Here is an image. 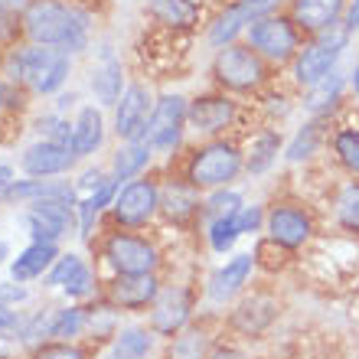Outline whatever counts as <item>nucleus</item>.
Here are the masks:
<instances>
[{
    "label": "nucleus",
    "instance_id": "obj_1",
    "mask_svg": "<svg viewBox=\"0 0 359 359\" xmlns=\"http://www.w3.org/2000/svg\"><path fill=\"white\" fill-rule=\"evenodd\" d=\"M23 33L33 46L79 53L88 43V17L62 0H29L23 10Z\"/></svg>",
    "mask_w": 359,
    "mask_h": 359
},
{
    "label": "nucleus",
    "instance_id": "obj_2",
    "mask_svg": "<svg viewBox=\"0 0 359 359\" xmlns=\"http://www.w3.org/2000/svg\"><path fill=\"white\" fill-rule=\"evenodd\" d=\"M72 72V53L53 46H27L13 49L7 59V82H27L33 92L53 95L66 86Z\"/></svg>",
    "mask_w": 359,
    "mask_h": 359
},
{
    "label": "nucleus",
    "instance_id": "obj_3",
    "mask_svg": "<svg viewBox=\"0 0 359 359\" xmlns=\"http://www.w3.org/2000/svg\"><path fill=\"white\" fill-rule=\"evenodd\" d=\"M346 46H350V33L343 29V23L320 33V36H313L311 43H304L301 53L291 62L294 82L301 88H311L317 82H323L327 76H333L337 66H340L343 53H346Z\"/></svg>",
    "mask_w": 359,
    "mask_h": 359
},
{
    "label": "nucleus",
    "instance_id": "obj_4",
    "mask_svg": "<svg viewBox=\"0 0 359 359\" xmlns=\"http://www.w3.org/2000/svg\"><path fill=\"white\" fill-rule=\"evenodd\" d=\"M245 170V154L232 141H209L189 157L187 180L196 189H222Z\"/></svg>",
    "mask_w": 359,
    "mask_h": 359
},
{
    "label": "nucleus",
    "instance_id": "obj_5",
    "mask_svg": "<svg viewBox=\"0 0 359 359\" xmlns=\"http://www.w3.org/2000/svg\"><path fill=\"white\" fill-rule=\"evenodd\" d=\"M245 39L258 56L265 62H274V66L294 62V56L301 53V29L291 17H281V13L252 20L245 29Z\"/></svg>",
    "mask_w": 359,
    "mask_h": 359
},
{
    "label": "nucleus",
    "instance_id": "obj_6",
    "mask_svg": "<svg viewBox=\"0 0 359 359\" xmlns=\"http://www.w3.org/2000/svg\"><path fill=\"white\" fill-rule=\"evenodd\" d=\"M212 79L226 92H255L265 86V59L248 43H229L212 59Z\"/></svg>",
    "mask_w": 359,
    "mask_h": 359
},
{
    "label": "nucleus",
    "instance_id": "obj_7",
    "mask_svg": "<svg viewBox=\"0 0 359 359\" xmlns=\"http://www.w3.org/2000/svg\"><path fill=\"white\" fill-rule=\"evenodd\" d=\"M187 111L189 102L183 95H161L154 102V114L147 121L144 141L151 144L154 151H177L180 141H183V131H187Z\"/></svg>",
    "mask_w": 359,
    "mask_h": 359
},
{
    "label": "nucleus",
    "instance_id": "obj_8",
    "mask_svg": "<svg viewBox=\"0 0 359 359\" xmlns=\"http://www.w3.org/2000/svg\"><path fill=\"white\" fill-rule=\"evenodd\" d=\"M157 209H161V187L154 180H128L124 187H118V196L111 203L114 219L131 229L147 226Z\"/></svg>",
    "mask_w": 359,
    "mask_h": 359
},
{
    "label": "nucleus",
    "instance_id": "obj_9",
    "mask_svg": "<svg viewBox=\"0 0 359 359\" xmlns=\"http://www.w3.org/2000/svg\"><path fill=\"white\" fill-rule=\"evenodd\" d=\"M104 258L108 265L118 274H154L161 265V255L157 248L141 236H131V232H118L104 242Z\"/></svg>",
    "mask_w": 359,
    "mask_h": 359
},
{
    "label": "nucleus",
    "instance_id": "obj_10",
    "mask_svg": "<svg viewBox=\"0 0 359 359\" xmlns=\"http://www.w3.org/2000/svg\"><path fill=\"white\" fill-rule=\"evenodd\" d=\"M72 199H39L23 212V226H27L33 242H59L66 236L76 216H72Z\"/></svg>",
    "mask_w": 359,
    "mask_h": 359
},
{
    "label": "nucleus",
    "instance_id": "obj_11",
    "mask_svg": "<svg viewBox=\"0 0 359 359\" xmlns=\"http://www.w3.org/2000/svg\"><path fill=\"white\" fill-rule=\"evenodd\" d=\"M154 114V98L144 86H128L114 108V134L121 141H144L147 121Z\"/></svg>",
    "mask_w": 359,
    "mask_h": 359
},
{
    "label": "nucleus",
    "instance_id": "obj_12",
    "mask_svg": "<svg viewBox=\"0 0 359 359\" xmlns=\"http://www.w3.org/2000/svg\"><path fill=\"white\" fill-rule=\"evenodd\" d=\"M238 118V104L229 95H199L189 102L187 111V128H193L196 134L216 137L226 128H232Z\"/></svg>",
    "mask_w": 359,
    "mask_h": 359
},
{
    "label": "nucleus",
    "instance_id": "obj_13",
    "mask_svg": "<svg viewBox=\"0 0 359 359\" xmlns=\"http://www.w3.org/2000/svg\"><path fill=\"white\" fill-rule=\"evenodd\" d=\"M189 317H193V291L189 287H167L157 294V301L151 307V330L173 340L180 330L189 327Z\"/></svg>",
    "mask_w": 359,
    "mask_h": 359
},
{
    "label": "nucleus",
    "instance_id": "obj_14",
    "mask_svg": "<svg viewBox=\"0 0 359 359\" xmlns=\"http://www.w3.org/2000/svg\"><path fill=\"white\" fill-rule=\"evenodd\" d=\"M265 232L274 245L301 248V245H307L313 236V219H311V212H304L301 206H287V203H284V206L268 209Z\"/></svg>",
    "mask_w": 359,
    "mask_h": 359
},
{
    "label": "nucleus",
    "instance_id": "obj_15",
    "mask_svg": "<svg viewBox=\"0 0 359 359\" xmlns=\"http://www.w3.org/2000/svg\"><path fill=\"white\" fill-rule=\"evenodd\" d=\"M161 291L163 287L157 274H118L108 284V301L118 311H144V307H154Z\"/></svg>",
    "mask_w": 359,
    "mask_h": 359
},
{
    "label": "nucleus",
    "instance_id": "obj_16",
    "mask_svg": "<svg viewBox=\"0 0 359 359\" xmlns=\"http://www.w3.org/2000/svg\"><path fill=\"white\" fill-rule=\"evenodd\" d=\"M72 161H76V154H72V147H66V144L36 141V144H29L27 151H23L20 167H23L33 180H46V177L69 173L72 170Z\"/></svg>",
    "mask_w": 359,
    "mask_h": 359
},
{
    "label": "nucleus",
    "instance_id": "obj_17",
    "mask_svg": "<svg viewBox=\"0 0 359 359\" xmlns=\"http://www.w3.org/2000/svg\"><path fill=\"white\" fill-rule=\"evenodd\" d=\"M252 268H255V255L252 252H242V255L229 258L219 271H212V278L206 284V297L212 304H219V307L229 304L232 297H238L242 287L248 284V278H252Z\"/></svg>",
    "mask_w": 359,
    "mask_h": 359
},
{
    "label": "nucleus",
    "instance_id": "obj_18",
    "mask_svg": "<svg viewBox=\"0 0 359 359\" xmlns=\"http://www.w3.org/2000/svg\"><path fill=\"white\" fill-rule=\"evenodd\" d=\"M343 10H346V0H291V20L301 33H311V36L340 27Z\"/></svg>",
    "mask_w": 359,
    "mask_h": 359
},
{
    "label": "nucleus",
    "instance_id": "obj_19",
    "mask_svg": "<svg viewBox=\"0 0 359 359\" xmlns=\"http://www.w3.org/2000/svg\"><path fill=\"white\" fill-rule=\"evenodd\" d=\"M121 82H124V72H121V62H118V56H114L111 46H102V53H98V59H95L92 66V92L95 98L102 104H118V98H121Z\"/></svg>",
    "mask_w": 359,
    "mask_h": 359
},
{
    "label": "nucleus",
    "instance_id": "obj_20",
    "mask_svg": "<svg viewBox=\"0 0 359 359\" xmlns=\"http://www.w3.org/2000/svg\"><path fill=\"white\" fill-rule=\"evenodd\" d=\"M56 258H59L56 242H29V245L10 262V274H13L17 284L33 281V278H43L49 268L56 265Z\"/></svg>",
    "mask_w": 359,
    "mask_h": 359
},
{
    "label": "nucleus",
    "instance_id": "obj_21",
    "mask_svg": "<svg viewBox=\"0 0 359 359\" xmlns=\"http://www.w3.org/2000/svg\"><path fill=\"white\" fill-rule=\"evenodd\" d=\"M274 317H278V301L268 297V294H252V297H245V301L232 311L236 330L248 333V337H255V333H262L265 327H271Z\"/></svg>",
    "mask_w": 359,
    "mask_h": 359
},
{
    "label": "nucleus",
    "instance_id": "obj_22",
    "mask_svg": "<svg viewBox=\"0 0 359 359\" xmlns=\"http://www.w3.org/2000/svg\"><path fill=\"white\" fill-rule=\"evenodd\" d=\"M161 209L173 222H187V219H193L196 212H203L199 189L193 187L189 180H183V183H167V187L161 189Z\"/></svg>",
    "mask_w": 359,
    "mask_h": 359
},
{
    "label": "nucleus",
    "instance_id": "obj_23",
    "mask_svg": "<svg viewBox=\"0 0 359 359\" xmlns=\"http://www.w3.org/2000/svg\"><path fill=\"white\" fill-rule=\"evenodd\" d=\"M104 141V121H102V111L95 108V104H86L82 111H79L76 124H72V154L76 157H88L102 147Z\"/></svg>",
    "mask_w": 359,
    "mask_h": 359
},
{
    "label": "nucleus",
    "instance_id": "obj_24",
    "mask_svg": "<svg viewBox=\"0 0 359 359\" xmlns=\"http://www.w3.org/2000/svg\"><path fill=\"white\" fill-rule=\"evenodd\" d=\"M343 88H346V79H343L340 72L327 76L323 82L307 88V95H304V111L311 114L313 121L327 118L330 111H337V104H340V98H343Z\"/></svg>",
    "mask_w": 359,
    "mask_h": 359
},
{
    "label": "nucleus",
    "instance_id": "obj_25",
    "mask_svg": "<svg viewBox=\"0 0 359 359\" xmlns=\"http://www.w3.org/2000/svg\"><path fill=\"white\" fill-rule=\"evenodd\" d=\"M281 147H284V141H281V134L278 131H271V128L258 131L255 137H252V144H248V151H245V173H252V177L268 173L274 163H278Z\"/></svg>",
    "mask_w": 359,
    "mask_h": 359
},
{
    "label": "nucleus",
    "instance_id": "obj_26",
    "mask_svg": "<svg viewBox=\"0 0 359 359\" xmlns=\"http://www.w3.org/2000/svg\"><path fill=\"white\" fill-rule=\"evenodd\" d=\"M248 23H252V17H248V10L242 7V4H229L222 13H219L212 23H209V43L216 49H222V46H229V43H236L238 39V33H245L248 29Z\"/></svg>",
    "mask_w": 359,
    "mask_h": 359
},
{
    "label": "nucleus",
    "instance_id": "obj_27",
    "mask_svg": "<svg viewBox=\"0 0 359 359\" xmlns=\"http://www.w3.org/2000/svg\"><path fill=\"white\" fill-rule=\"evenodd\" d=\"M39 203V199H72L76 203V189L69 183H56V180H17L10 187L7 203Z\"/></svg>",
    "mask_w": 359,
    "mask_h": 359
},
{
    "label": "nucleus",
    "instance_id": "obj_28",
    "mask_svg": "<svg viewBox=\"0 0 359 359\" xmlns=\"http://www.w3.org/2000/svg\"><path fill=\"white\" fill-rule=\"evenodd\" d=\"M114 196H118V180H108L104 187H98L95 193H88L82 203H76V209H79V236H82V238L92 236L95 219L102 216L104 206H111Z\"/></svg>",
    "mask_w": 359,
    "mask_h": 359
},
{
    "label": "nucleus",
    "instance_id": "obj_29",
    "mask_svg": "<svg viewBox=\"0 0 359 359\" xmlns=\"http://www.w3.org/2000/svg\"><path fill=\"white\" fill-rule=\"evenodd\" d=\"M151 13L163 27L187 29L199 20V4L196 0H151Z\"/></svg>",
    "mask_w": 359,
    "mask_h": 359
},
{
    "label": "nucleus",
    "instance_id": "obj_30",
    "mask_svg": "<svg viewBox=\"0 0 359 359\" xmlns=\"http://www.w3.org/2000/svg\"><path fill=\"white\" fill-rule=\"evenodd\" d=\"M212 353V337L203 327H187L170 340L167 359H209Z\"/></svg>",
    "mask_w": 359,
    "mask_h": 359
},
{
    "label": "nucleus",
    "instance_id": "obj_31",
    "mask_svg": "<svg viewBox=\"0 0 359 359\" xmlns=\"http://www.w3.org/2000/svg\"><path fill=\"white\" fill-rule=\"evenodd\" d=\"M151 154H154V147L147 141H128L121 151L114 154V163H111L114 180H118V183H121V180H134L151 163Z\"/></svg>",
    "mask_w": 359,
    "mask_h": 359
},
{
    "label": "nucleus",
    "instance_id": "obj_32",
    "mask_svg": "<svg viewBox=\"0 0 359 359\" xmlns=\"http://www.w3.org/2000/svg\"><path fill=\"white\" fill-rule=\"evenodd\" d=\"M154 353V333L144 327H124L114 333V356L121 359H147Z\"/></svg>",
    "mask_w": 359,
    "mask_h": 359
},
{
    "label": "nucleus",
    "instance_id": "obj_33",
    "mask_svg": "<svg viewBox=\"0 0 359 359\" xmlns=\"http://www.w3.org/2000/svg\"><path fill=\"white\" fill-rule=\"evenodd\" d=\"M333 206H337L333 209L337 212V226L343 232H350V236H359V180H353V183H346L340 189Z\"/></svg>",
    "mask_w": 359,
    "mask_h": 359
},
{
    "label": "nucleus",
    "instance_id": "obj_34",
    "mask_svg": "<svg viewBox=\"0 0 359 359\" xmlns=\"http://www.w3.org/2000/svg\"><path fill=\"white\" fill-rule=\"evenodd\" d=\"M320 121H307L301 128V131L294 134V141L287 144V151H284V157H287V163H301V161H311L313 154H317V147H320Z\"/></svg>",
    "mask_w": 359,
    "mask_h": 359
},
{
    "label": "nucleus",
    "instance_id": "obj_35",
    "mask_svg": "<svg viewBox=\"0 0 359 359\" xmlns=\"http://www.w3.org/2000/svg\"><path fill=\"white\" fill-rule=\"evenodd\" d=\"M333 157L353 177H359V128H340L333 134Z\"/></svg>",
    "mask_w": 359,
    "mask_h": 359
},
{
    "label": "nucleus",
    "instance_id": "obj_36",
    "mask_svg": "<svg viewBox=\"0 0 359 359\" xmlns=\"http://www.w3.org/2000/svg\"><path fill=\"white\" fill-rule=\"evenodd\" d=\"M206 238H209V248L216 252V255H226L236 248V242L242 238L236 226V216H222V219H209L206 222Z\"/></svg>",
    "mask_w": 359,
    "mask_h": 359
},
{
    "label": "nucleus",
    "instance_id": "obj_37",
    "mask_svg": "<svg viewBox=\"0 0 359 359\" xmlns=\"http://www.w3.org/2000/svg\"><path fill=\"white\" fill-rule=\"evenodd\" d=\"M88 327V313L82 307H66V311H56L53 313V323H49V337H56V340L69 343L72 337Z\"/></svg>",
    "mask_w": 359,
    "mask_h": 359
},
{
    "label": "nucleus",
    "instance_id": "obj_38",
    "mask_svg": "<svg viewBox=\"0 0 359 359\" xmlns=\"http://www.w3.org/2000/svg\"><path fill=\"white\" fill-rule=\"evenodd\" d=\"M29 0H0V43H13L23 29V10Z\"/></svg>",
    "mask_w": 359,
    "mask_h": 359
},
{
    "label": "nucleus",
    "instance_id": "obj_39",
    "mask_svg": "<svg viewBox=\"0 0 359 359\" xmlns=\"http://www.w3.org/2000/svg\"><path fill=\"white\" fill-rule=\"evenodd\" d=\"M245 206V203H242V196H238L236 189H212V193H209V199L206 203H203V212H206L209 219H222V216H236L238 209Z\"/></svg>",
    "mask_w": 359,
    "mask_h": 359
},
{
    "label": "nucleus",
    "instance_id": "obj_40",
    "mask_svg": "<svg viewBox=\"0 0 359 359\" xmlns=\"http://www.w3.org/2000/svg\"><path fill=\"white\" fill-rule=\"evenodd\" d=\"M39 134L43 141H56V144H72V124L62 118V114H43L39 118Z\"/></svg>",
    "mask_w": 359,
    "mask_h": 359
},
{
    "label": "nucleus",
    "instance_id": "obj_41",
    "mask_svg": "<svg viewBox=\"0 0 359 359\" xmlns=\"http://www.w3.org/2000/svg\"><path fill=\"white\" fill-rule=\"evenodd\" d=\"M86 265L79 255H59L56 258V265L46 271V281H49V287H66L72 278H76V271Z\"/></svg>",
    "mask_w": 359,
    "mask_h": 359
},
{
    "label": "nucleus",
    "instance_id": "obj_42",
    "mask_svg": "<svg viewBox=\"0 0 359 359\" xmlns=\"http://www.w3.org/2000/svg\"><path fill=\"white\" fill-rule=\"evenodd\" d=\"M265 219H268L265 209L258 206V203H252V206H242L236 212V226H238V232H242V236H252V232H262Z\"/></svg>",
    "mask_w": 359,
    "mask_h": 359
},
{
    "label": "nucleus",
    "instance_id": "obj_43",
    "mask_svg": "<svg viewBox=\"0 0 359 359\" xmlns=\"http://www.w3.org/2000/svg\"><path fill=\"white\" fill-rule=\"evenodd\" d=\"M92 287H95V274H92V268H88V265H82L76 271V278H72L62 291H66L69 297H88V294H92Z\"/></svg>",
    "mask_w": 359,
    "mask_h": 359
},
{
    "label": "nucleus",
    "instance_id": "obj_44",
    "mask_svg": "<svg viewBox=\"0 0 359 359\" xmlns=\"http://www.w3.org/2000/svg\"><path fill=\"white\" fill-rule=\"evenodd\" d=\"M36 359H86V353L79 350V346H72V343H49V346H43V350L36 353Z\"/></svg>",
    "mask_w": 359,
    "mask_h": 359
},
{
    "label": "nucleus",
    "instance_id": "obj_45",
    "mask_svg": "<svg viewBox=\"0 0 359 359\" xmlns=\"http://www.w3.org/2000/svg\"><path fill=\"white\" fill-rule=\"evenodd\" d=\"M20 323H23V317H20L10 304L0 301V333L7 337V333H20Z\"/></svg>",
    "mask_w": 359,
    "mask_h": 359
},
{
    "label": "nucleus",
    "instance_id": "obj_46",
    "mask_svg": "<svg viewBox=\"0 0 359 359\" xmlns=\"http://www.w3.org/2000/svg\"><path fill=\"white\" fill-rule=\"evenodd\" d=\"M238 4L248 10V17L258 20V17H268V13H274L281 0H238Z\"/></svg>",
    "mask_w": 359,
    "mask_h": 359
},
{
    "label": "nucleus",
    "instance_id": "obj_47",
    "mask_svg": "<svg viewBox=\"0 0 359 359\" xmlns=\"http://www.w3.org/2000/svg\"><path fill=\"white\" fill-rule=\"evenodd\" d=\"M343 29L346 33H359V0H346V10H343Z\"/></svg>",
    "mask_w": 359,
    "mask_h": 359
},
{
    "label": "nucleus",
    "instance_id": "obj_48",
    "mask_svg": "<svg viewBox=\"0 0 359 359\" xmlns=\"http://www.w3.org/2000/svg\"><path fill=\"white\" fill-rule=\"evenodd\" d=\"M29 294H27V287H20V284H0V301L4 304H20V301H27Z\"/></svg>",
    "mask_w": 359,
    "mask_h": 359
},
{
    "label": "nucleus",
    "instance_id": "obj_49",
    "mask_svg": "<svg viewBox=\"0 0 359 359\" xmlns=\"http://www.w3.org/2000/svg\"><path fill=\"white\" fill-rule=\"evenodd\" d=\"M13 183H17V180H13V167L0 163V203H7L10 187H13Z\"/></svg>",
    "mask_w": 359,
    "mask_h": 359
},
{
    "label": "nucleus",
    "instance_id": "obj_50",
    "mask_svg": "<svg viewBox=\"0 0 359 359\" xmlns=\"http://www.w3.org/2000/svg\"><path fill=\"white\" fill-rule=\"evenodd\" d=\"M209 359H245V353L238 350V346H216V350L209 353Z\"/></svg>",
    "mask_w": 359,
    "mask_h": 359
},
{
    "label": "nucleus",
    "instance_id": "obj_51",
    "mask_svg": "<svg viewBox=\"0 0 359 359\" xmlns=\"http://www.w3.org/2000/svg\"><path fill=\"white\" fill-rule=\"evenodd\" d=\"M350 86H353V92H356V98H359V62H356V69L350 72Z\"/></svg>",
    "mask_w": 359,
    "mask_h": 359
},
{
    "label": "nucleus",
    "instance_id": "obj_52",
    "mask_svg": "<svg viewBox=\"0 0 359 359\" xmlns=\"http://www.w3.org/2000/svg\"><path fill=\"white\" fill-rule=\"evenodd\" d=\"M7 255H10V245H7V242H0V262H4Z\"/></svg>",
    "mask_w": 359,
    "mask_h": 359
},
{
    "label": "nucleus",
    "instance_id": "obj_53",
    "mask_svg": "<svg viewBox=\"0 0 359 359\" xmlns=\"http://www.w3.org/2000/svg\"><path fill=\"white\" fill-rule=\"evenodd\" d=\"M104 359H121V356H114V353H111V356H104Z\"/></svg>",
    "mask_w": 359,
    "mask_h": 359
}]
</instances>
